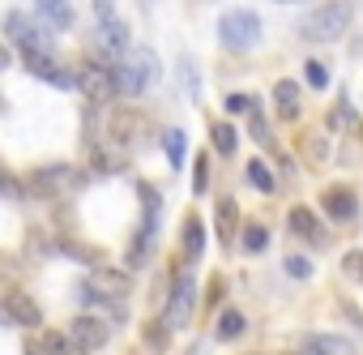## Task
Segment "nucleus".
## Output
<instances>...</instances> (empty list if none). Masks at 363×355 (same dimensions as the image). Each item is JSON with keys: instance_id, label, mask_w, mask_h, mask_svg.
<instances>
[{"instance_id": "f257e3e1", "label": "nucleus", "mask_w": 363, "mask_h": 355, "mask_svg": "<svg viewBox=\"0 0 363 355\" xmlns=\"http://www.w3.org/2000/svg\"><path fill=\"white\" fill-rule=\"evenodd\" d=\"M350 18H354V9L342 5V0H333V5H320V9L303 22V39H312V43H337V39L346 35Z\"/></svg>"}, {"instance_id": "f03ea898", "label": "nucleus", "mask_w": 363, "mask_h": 355, "mask_svg": "<svg viewBox=\"0 0 363 355\" xmlns=\"http://www.w3.org/2000/svg\"><path fill=\"white\" fill-rule=\"evenodd\" d=\"M218 39H223V48H231V52H252V48L261 43V18H257L252 9H231V13H223Z\"/></svg>"}, {"instance_id": "7ed1b4c3", "label": "nucleus", "mask_w": 363, "mask_h": 355, "mask_svg": "<svg viewBox=\"0 0 363 355\" xmlns=\"http://www.w3.org/2000/svg\"><path fill=\"white\" fill-rule=\"evenodd\" d=\"M82 185H86V175L73 171L69 163H52V167L30 175V193H39V197H65V193H73Z\"/></svg>"}, {"instance_id": "20e7f679", "label": "nucleus", "mask_w": 363, "mask_h": 355, "mask_svg": "<svg viewBox=\"0 0 363 355\" xmlns=\"http://www.w3.org/2000/svg\"><path fill=\"white\" fill-rule=\"evenodd\" d=\"M5 35H9L22 52H52V35H48L39 22H30L26 13H9V18H5Z\"/></svg>"}, {"instance_id": "39448f33", "label": "nucleus", "mask_w": 363, "mask_h": 355, "mask_svg": "<svg viewBox=\"0 0 363 355\" xmlns=\"http://www.w3.org/2000/svg\"><path fill=\"white\" fill-rule=\"evenodd\" d=\"M73 86H77L86 99H94V103L116 99V86H111V69H107V65H82V69L73 73Z\"/></svg>"}, {"instance_id": "423d86ee", "label": "nucleus", "mask_w": 363, "mask_h": 355, "mask_svg": "<svg viewBox=\"0 0 363 355\" xmlns=\"http://www.w3.org/2000/svg\"><path fill=\"white\" fill-rule=\"evenodd\" d=\"M99 48L107 52V69L111 65H120L124 56H128V26L120 22V18H107V22H99Z\"/></svg>"}, {"instance_id": "0eeeda50", "label": "nucleus", "mask_w": 363, "mask_h": 355, "mask_svg": "<svg viewBox=\"0 0 363 355\" xmlns=\"http://www.w3.org/2000/svg\"><path fill=\"white\" fill-rule=\"evenodd\" d=\"M141 133H145V120H141L137 111H111V116H107V141H111V146L124 150V146H133Z\"/></svg>"}, {"instance_id": "6e6552de", "label": "nucleus", "mask_w": 363, "mask_h": 355, "mask_svg": "<svg viewBox=\"0 0 363 355\" xmlns=\"http://www.w3.org/2000/svg\"><path fill=\"white\" fill-rule=\"evenodd\" d=\"M69 338H73L82 351H99V346H107L111 329H107V321H99V317H73Z\"/></svg>"}, {"instance_id": "1a4fd4ad", "label": "nucleus", "mask_w": 363, "mask_h": 355, "mask_svg": "<svg viewBox=\"0 0 363 355\" xmlns=\"http://www.w3.org/2000/svg\"><path fill=\"white\" fill-rule=\"evenodd\" d=\"M86 295L124 300V295H128V274H120V270H94V274L86 278Z\"/></svg>"}, {"instance_id": "9d476101", "label": "nucleus", "mask_w": 363, "mask_h": 355, "mask_svg": "<svg viewBox=\"0 0 363 355\" xmlns=\"http://www.w3.org/2000/svg\"><path fill=\"white\" fill-rule=\"evenodd\" d=\"M193 304H197V287H193V278L184 274V278L175 283V295H171V308H167L162 325H167V329H175V325H184V321H189V312H193Z\"/></svg>"}, {"instance_id": "9b49d317", "label": "nucleus", "mask_w": 363, "mask_h": 355, "mask_svg": "<svg viewBox=\"0 0 363 355\" xmlns=\"http://www.w3.org/2000/svg\"><path fill=\"white\" fill-rule=\"evenodd\" d=\"M26 69H30L35 77L52 82V86H73V73H69L52 52H26Z\"/></svg>"}, {"instance_id": "f8f14e48", "label": "nucleus", "mask_w": 363, "mask_h": 355, "mask_svg": "<svg viewBox=\"0 0 363 355\" xmlns=\"http://www.w3.org/2000/svg\"><path fill=\"white\" fill-rule=\"evenodd\" d=\"M320 206H325V214H329V219H337V223H350V219L359 214V197H354V189H346V185L325 189Z\"/></svg>"}, {"instance_id": "ddd939ff", "label": "nucleus", "mask_w": 363, "mask_h": 355, "mask_svg": "<svg viewBox=\"0 0 363 355\" xmlns=\"http://www.w3.org/2000/svg\"><path fill=\"white\" fill-rule=\"evenodd\" d=\"M286 223H291V231L299 236V240H312V244H325V227H320V219L308 210V206H295L291 214H286Z\"/></svg>"}, {"instance_id": "4468645a", "label": "nucleus", "mask_w": 363, "mask_h": 355, "mask_svg": "<svg viewBox=\"0 0 363 355\" xmlns=\"http://www.w3.org/2000/svg\"><path fill=\"white\" fill-rule=\"evenodd\" d=\"M299 355H354V346L346 338H337V334H308Z\"/></svg>"}, {"instance_id": "2eb2a0df", "label": "nucleus", "mask_w": 363, "mask_h": 355, "mask_svg": "<svg viewBox=\"0 0 363 355\" xmlns=\"http://www.w3.org/2000/svg\"><path fill=\"white\" fill-rule=\"evenodd\" d=\"M5 312H9V321H18V325H39V321H43L39 304H35L26 291H13V295H5Z\"/></svg>"}, {"instance_id": "dca6fc26", "label": "nucleus", "mask_w": 363, "mask_h": 355, "mask_svg": "<svg viewBox=\"0 0 363 355\" xmlns=\"http://www.w3.org/2000/svg\"><path fill=\"white\" fill-rule=\"evenodd\" d=\"M35 13L52 31H69L73 26V5H69V0H35Z\"/></svg>"}, {"instance_id": "f3484780", "label": "nucleus", "mask_w": 363, "mask_h": 355, "mask_svg": "<svg viewBox=\"0 0 363 355\" xmlns=\"http://www.w3.org/2000/svg\"><path fill=\"white\" fill-rule=\"evenodd\" d=\"M299 107H303L299 86H295V82H278V86H274V111H278V120H295Z\"/></svg>"}, {"instance_id": "a211bd4d", "label": "nucleus", "mask_w": 363, "mask_h": 355, "mask_svg": "<svg viewBox=\"0 0 363 355\" xmlns=\"http://www.w3.org/2000/svg\"><path fill=\"white\" fill-rule=\"evenodd\" d=\"M124 65L141 77V86H154V82H158V60H154V52H150V48H141V52L124 56Z\"/></svg>"}, {"instance_id": "6ab92c4d", "label": "nucleus", "mask_w": 363, "mask_h": 355, "mask_svg": "<svg viewBox=\"0 0 363 355\" xmlns=\"http://www.w3.org/2000/svg\"><path fill=\"white\" fill-rule=\"evenodd\" d=\"M214 223H218V236H223V240H231V236L240 231V206H235L231 197H223V202H218V210H214Z\"/></svg>"}, {"instance_id": "aec40b11", "label": "nucleus", "mask_w": 363, "mask_h": 355, "mask_svg": "<svg viewBox=\"0 0 363 355\" xmlns=\"http://www.w3.org/2000/svg\"><path fill=\"white\" fill-rule=\"evenodd\" d=\"M201 248H206V223L197 214H189L184 219V253H189V261H197Z\"/></svg>"}, {"instance_id": "412c9836", "label": "nucleus", "mask_w": 363, "mask_h": 355, "mask_svg": "<svg viewBox=\"0 0 363 355\" xmlns=\"http://www.w3.org/2000/svg\"><path fill=\"white\" fill-rule=\"evenodd\" d=\"M111 86H116V94H128V99L145 90V86H141V77H137L124 60H120V65H111Z\"/></svg>"}, {"instance_id": "4be33fe9", "label": "nucleus", "mask_w": 363, "mask_h": 355, "mask_svg": "<svg viewBox=\"0 0 363 355\" xmlns=\"http://www.w3.org/2000/svg\"><path fill=\"white\" fill-rule=\"evenodd\" d=\"M162 150H167L171 167H184V154H189V137L179 133V129H167V133H162Z\"/></svg>"}, {"instance_id": "5701e85b", "label": "nucleus", "mask_w": 363, "mask_h": 355, "mask_svg": "<svg viewBox=\"0 0 363 355\" xmlns=\"http://www.w3.org/2000/svg\"><path fill=\"white\" fill-rule=\"evenodd\" d=\"M210 137H214V150H218V154H235V146H240V137H235V124H227V120L210 124Z\"/></svg>"}, {"instance_id": "b1692460", "label": "nucleus", "mask_w": 363, "mask_h": 355, "mask_svg": "<svg viewBox=\"0 0 363 355\" xmlns=\"http://www.w3.org/2000/svg\"><path fill=\"white\" fill-rule=\"evenodd\" d=\"M214 334H218L223 342H235V338L244 334V312H240V308H227V312L218 317V329H214Z\"/></svg>"}, {"instance_id": "393cba45", "label": "nucleus", "mask_w": 363, "mask_h": 355, "mask_svg": "<svg viewBox=\"0 0 363 355\" xmlns=\"http://www.w3.org/2000/svg\"><path fill=\"white\" fill-rule=\"evenodd\" d=\"M248 180H252V189H261V193H274V185H278V180H274V171H269L261 158L248 163Z\"/></svg>"}, {"instance_id": "a878e982", "label": "nucleus", "mask_w": 363, "mask_h": 355, "mask_svg": "<svg viewBox=\"0 0 363 355\" xmlns=\"http://www.w3.org/2000/svg\"><path fill=\"white\" fill-rule=\"evenodd\" d=\"M193 163H197V167H193V193L201 197V193H206V185H210V150H201Z\"/></svg>"}, {"instance_id": "bb28decb", "label": "nucleus", "mask_w": 363, "mask_h": 355, "mask_svg": "<svg viewBox=\"0 0 363 355\" xmlns=\"http://www.w3.org/2000/svg\"><path fill=\"white\" fill-rule=\"evenodd\" d=\"M240 231H244V248H248V253H261V248L269 244V231H265L261 223H252V227H240Z\"/></svg>"}, {"instance_id": "cd10ccee", "label": "nucleus", "mask_w": 363, "mask_h": 355, "mask_svg": "<svg viewBox=\"0 0 363 355\" xmlns=\"http://www.w3.org/2000/svg\"><path fill=\"white\" fill-rule=\"evenodd\" d=\"M303 77H308V86H316V90L329 86V69H325L320 60H308V65H303Z\"/></svg>"}, {"instance_id": "c85d7f7f", "label": "nucleus", "mask_w": 363, "mask_h": 355, "mask_svg": "<svg viewBox=\"0 0 363 355\" xmlns=\"http://www.w3.org/2000/svg\"><path fill=\"white\" fill-rule=\"evenodd\" d=\"M120 167H124L120 150H94V171H120Z\"/></svg>"}, {"instance_id": "c756f323", "label": "nucleus", "mask_w": 363, "mask_h": 355, "mask_svg": "<svg viewBox=\"0 0 363 355\" xmlns=\"http://www.w3.org/2000/svg\"><path fill=\"white\" fill-rule=\"evenodd\" d=\"M342 274L354 278V283H363V253H359V248H350V253L342 257Z\"/></svg>"}, {"instance_id": "7c9ffc66", "label": "nucleus", "mask_w": 363, "mask_h": 355, "mask_svg": "<svg viewBox=\"0 0 363 355\" xmlns=\"http://www.w3.org/2000/svg\"><path fill=\"white\" fill-rule=\"evenodd\" d=\"M227 111H235V116H240V111L252 116V111H257V99H252V94H227Z\"/></svg>"}, {"instance_id": "2f4dec72", "label": "nucleus", "mask_w": 363, "mask_h": 355, "mask_svg": "<svg viewBox=\"0 0 363 355\" xmlns=\"http://www.w3.org/2000/svg\"><path fill=\"white\" fill-rule=\"evenodd\" d=\"M145 334H150V338H145V342H150V351H162V346H167V325H162V321H154Z\"/></svg>"}, {"instance_id": "473e14b6", "label": "nucleus", "mask_w": 363, "mask_h": 355, "mask_svg": "<svg viewBox=\"0 0 363 355\" xmlns=\"http://www.w3.org/2000/svg\"><path fill=\"white\" fill-rule=\"evenodd\" d=\"M0 193H5V197H26V189L13 180V175L9 171H0Z\"/></svg>"}, {"instance_id": "72a5a7b5", "label": "nucleus", "mask_w": 363, "mask_h": 355, "mask_svg": "<svg viewBox=\"0 0 363 355\" xmlns=\"http://www.w3.org/2000/svg\"><path fill=\"white\" fill-rule=\"evenodd\" d=\"M286 270H291L295 278H308V274H312V266H308L303 257H291V261H286Z\"/></svg>"}, {"instance_id": "f704fd0d", "label": "nucleus", "mask_w": 363, "mask_h": 355, "mask_svg": "<svg viewBox=\"0 0 363 355\" xmlns=\"http://www.w3.org/2000/svg\"><path fill=\"white\" fill-rule=\"evenodd\" d=\"M252 137H261V141L269 137V129H265V120H261V116H252Z\"/></svg>"}, {"instance_id": "c9c22d12", "label": "nucleus", "mask_w": 363, "mask_h": 355, "mask_svg": "<svg viewBox=\"0 0 363 355\" xmlns=\"http://www.w3.org/2000/svg\"><path fill=\"white\" fill-rule=\"evenodd\" d=\"M5 65H9V48H5V43H0V69H5Z\"/></svg>"}, {"instance_id": "e433bc0d", "label": "nucleus", "mask_w": 363, "mask_h": 355, "mask_svg": "<svg viewBox=\"0 0 363 355\" xmlns=\"http://www.w3.org/2000/svg\"><path fill=\"white\" fill-rule=\"evenodd\" d=\"M282 5H295V0H282Z\"/></svg>"}, {"instance_id": "4c0bfd02", "label": "nucleus", "mask_w": 363, "mask_h": 355, "mask_svg": "<svg viewBox=\"0 0 363 355\" xmlns=\"http://www.w3.org/2000/svg\"><path fill=\"white\" fill-rule=\"evenodd\" d=\"M291 355H299V351H291Z\"/></svg>"}]
</instances>
